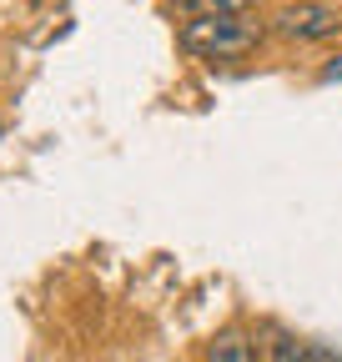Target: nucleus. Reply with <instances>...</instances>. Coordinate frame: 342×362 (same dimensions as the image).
I'll list each match as a JSON object with an SVG mask.
<instances>
[{
  "label": "nucleus",
  "mask_w": 342,
  "mask_h": 362,
  "mask_svg": "<svg viewBox=\"0 0 342 362\" xmlns=\"http://www.w3.org/2000/svg\"><path fill=\"white\" fill-rule=\"evenodd\" d=\"M262 25L247 21V16H191L177 40L182 51L201 56V61H237V56H252L256 45H262Z\"/></svg>",
  "instance_id": "1"
},
{
  "label": "nucleus",
  "mask_w": 342,
  "mask_h": 362,
  "mask_svg": "<svg viewBox=\"0 0 342 362\" xmlns=\"http://www.w3.org/2000/svg\"><path fill=\"white\" fill-rule=\"evenodd\" d=\"M267 30L282 40H297V45H322V40L342 35V11L327 6V0H297V6H282L272 16Z\"/></svg>",
  "instance_id": "2"
},
{
  "label": "nucleus",
  "mask_w": 342,
  "mask_h": 362,
  "mask_svg": "<svg viewBox=\"0 0 342 362\" xmlns=\"http://www.w3.org/2000/svg\"><path fill=\"white\" fill-rule=\"evenodd\" d=\"M206 362H256V347L247 342V332L227 327V332H217L206 342Z\"/></svg>",
  "instance_id": "3"
},
{
  "label": "nucleus",
  "mask_w": 342,
  "mask_h": 362,
  "mask_svg": "<svg viewBox=\"0 0 342 362\" xmlns=\"http://www.w3.org/2000/svg\"><path fill=\"white\" fill-rule=\"evenodd\" d=\"M177 11L191 21V16H252L256 0H177Z\"/></svg>",
  "instance_id": "4"
},
{
  "label": "nucleus",
  "mask_w": 342,
  "mask_h": 362,
  "mask_svg": "<svg viewBox=\"0 0 342 362\" xmlns=\"http://www.w3.org/2000/svg\"><path fill=\"white\" fill-rule=\"evenodd\" d=\"M307 357H312V342H297L292 332H277L267 347V362H307Z\"/></svg>",
  "instance_id": "5"
},
{
  "label": "nucleus",
  "mask_w": 342,
  "mask_h": 362,
  "mask_svg": "<svg viewBox=\"0 0 342 362\" xmlns=\"http://www.w3.org/2000/svg\"><path fill=\"white\" fill-rule=\"evenodd\" d=\"M332 81H342V56H332V61L322 66V86H332Z\"/></svg>",
  "instance_id": "6"
},
{
  "label": "nucleus",
  "mask_w": 342,
  "mask_h": 362,
  "mask_svg": "<svg viewBox=\"0 0 342 362\" xmlns=\"http://www.w3.org/2000/svg\"><path fill=\"white\" fill-rule=\"evenodd\" d=\"M307 362H337V352L322 347V342H312V357H307Z\"/></svg>",
  "instance_id": "7"
},
{
  "label": "nucleus",
  "mask_w": 342,
  "mask_h": 362,
  "mask_svg": "<svg viewBox=\"0 0 342 362\" xmlns=\"http://www.w3.org/2000/svg\"><path fill=\"white\" fill-rule=\"evenodd\" d=\"M0 131H6V126H0Z\"/></svg>",
  "instance_id": "8"
}]
</instances>
